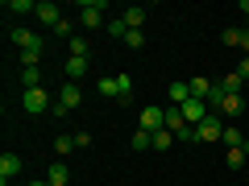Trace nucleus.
Listing matches in <instances>:
<instances>
[{
  "instance_id": "1a4fd4ad",
  "label": "nucleus",
  "mask_w": 249,
  "mask_h": 186,
  "mask_svg": "<svg viewBox=\"0 0 249 186\" xmlns=\"http://www.w3.org/2000/svg\"><path fill=\"white\" fill-rule=\"evenodd\" d=\"M46 182H50V186H67V182H71V170H67V161H54V166L46 170Z\"/></svg>"
},
{
  "instance_id": "473e14b6",
  "label": "nucleus",
  "mask_w": 249,
  "mask_h": 186,
  "mask_svg": "<svg viewBox=\"0 0 249 186\" xmlns=\"http://www.w3.org/2000/svg\"><path fill=\"white\" fill-rule=\"evenodd\" d=\"M25 186H50V182H46V178H34V182H25Z\"/></svg>"
},
{
  "instance_id": "0eeeda50",
  "label": "nucleus",
  "mask_w": 249,
  "mask_h": 186,
  "mask_svg": "<svg viewBox=\"0 0 249 186\" xmlns=\"http://www.w3.org/2000/svg\"><path fill=\"white\" fill-rule=\"evenodd\" d=\"M21 174V157L17 153H0V186H9V178Z\"/></svg>"
},
{
  "instance_id": "dca6fc26",
  "label": "nucleus",
  "mask_w": 249,
  "mask_h": 186,
  "mask_svg": "<svg viewBox=\"0 0 249 186\" xmlns=\"http://www.w3.org/2000/svg\"><path fill=\"white\" fill-rule=\"evenodd\" d=\"M241 112H245V99H241V95H224L220 116H241Z\"/></svg>"
},
{
  "instance_id": "412c9836",
  "label": "nucleus",
  "mask_w": 249,
  "mask_h": 186,
  "mask_svg": "<svg viewBox=\"0 0 249 186\" xmlns=\"http://www.w3.org/2000/svg\"><path fill=\"white\" fill-rule=\"evenodd\" d=\"M4 9H9V13H21V17H29V13H37V0H9Z\"/></svg>"
},
{
  "instance_id": "9d476101",
  "label": "nucleus",
  "mask_w": 249,
  "mask_h": 186,
  "mask_svg": "<svg viewBox=\"0 0 249 186\" xmlns=\"http://www.w3.org/2000/svg\"><path fill=\"white\" fill-rule=\"evenodd\" d=\"M121 21H124L129 29H142V25H145V9H142V4H129V9L121 13Z\"/></svg>"
},
{
  "instance_id": "f03ea898",
  "label": "nucleus",
  "mask_w": 249,
  "mask_h": 186,
  "mask_svg": "<svg viewBox=\"0 0 249 186\" xmlns=\"http://www.w3.org/2000/svg\"><path fill=\"white\" fill-rule=\"evenodd\" d=\"M79 21H83L88 29L104 25V0H83V4H79Z\"/></svg>"
},
{
  "instance_id": "423d86ee",
  "label": "nucleus",
  "mask_w": 249,
  "mask_h": 186,
  "mask_svg": "<svg viewBox=\"0 0 249 186\" xmlns=\"http://www.w3.org/2000/svg\"><path fill=\"white\" fill-rule=\"evenodd\" d=\"M34 17L37 21H42V25H58V21H62V9H58V4H54V0H37V13H34Z\"/></svg>"
},
{
  "instance_id": "6ab92c4d",
  "label": "nucleus",
  "mask_w": 249,
  "mask_h": 186,
  "mask_svg": "<svg viewBox=\"0 0 249 186\" xmlns=\"http://www.w3.org/2000/svg\"><path fill=\"white\" fill-rule=\"evenodd\" d=\"M187 87H191V99H208V95H212V87H216V83H208V79H191Z\"/></svg>"
},
{
  "instance_id": "a878e982",
  "label": "nucleus",
  "mask_w": 249,
  "mask_h": 186,
  "mask_svg": "<svg viewBox=\"0 0 249 186\" xmlns=\"http://www.w3.org/2000/svg\"><path fill=\"white\" fill-rule=\"evenodd\" d=\"M108 33H112V37H121V42H124V37H129V25H124L121 17H112V21H108Z\"/></svg>"
},
{
  "instance_id": "7ed1b4c3",
  "label": "nucleus",
  "mask_w": 249,
  "mask_h": 186,
  "mask_svg": "<svg viewBox=\"0 0 249 186\" xmlns=\"http://www.w3.org/2000/svg\"><path fill=\"white\" fill-rule=\"evenodd\" d=\"M21 104H25V112H34V116H42V112H50V95H46V91L42 87H37V91H25V95H21Z\"/></svg>"
},
{
  "instance_id": "ddd939ff",
  "label": "nucleus",
  "mask_w": 249,
  "mask_h": 186,
  "mask_svg": "<svg viewBox=\"0 0 249 186\" xmlns=\"http://www.w3.org/2000/svg\"><path fill=\"white\" fill-rule=\"evenodd\" d=\"M166 91H170V104H175V108H183V104H187V99H191V87H187V83H178V79H175V83H170V87H166Z\"/></svg>"
},
{
  "instance_id": "39448f33",
  "label": "nucleus",
  "mask_w": 249,
  "mask_h": 186,
  "mask_svg": "<svg viewBox=\"0 0 249 186\" xmlns=\"http://www.w3.org/2000/svg\"><path fill=\"white\" fill-rule=\"evenodd\" d=\"M183 116H187V124H191V128H196V124H204L208 116H212V112H208V99H187V104H183Z\"/></svg>"
},
{
  "instance_id": "f3484780",
  "label": "nucleus",
  "mask_w": 249,
  "mask_h": 186,
  "mask_svg": "<svg viewBox=\"0 0 249 186\" xmlns=\"http://www.w3.org/2000/svg\"><path fill=\"white\" fill-rule=\"evenodd\" d=\"M83 75H88V58H67V79H83Z\"/></svg>"
},
{
  "instance_id": "f257e3e1",
  "label": "nucleus",
  "mask_w": 249,
  "mask_h": 186,
  "mask_svg": "<svg viewBox=\"0 0 249 186\" xmlns=\"http://www.w3.org/2000/svg\"><path fill=\"white\" fill-rule=\"evenodd\" d=\"M196 141H224V120H220V112H212L204 124H196Z\"/></svg>"
},
{
  "instance_id": "7c9ffc66",
  "label": "nucleus",
  "mask_w": 249,
  "mask_h": 186,
  "mask_svg": "<svg viewBox=\"0 0 249 186\" xmlns=\"http://www.w3.org/2000/svg\"><path fill=\"white\" fill-rule=\"evenodd\" d=\"M91 145V133H75V149H88Z\"/></svg>"
},
{
  "instance_id": "bb28decb",
  "label": "nucleus",
  "mask_w": 249,
  "mask_h": 186,
  "mask_svg": "<svg viewBox=\"0 0 249 186\" xmlns=\"http://www.w3.org/2000/svg\"><path fill=\"white\" fill-rule=\"evenodd\" d=\"M124 46H129V50H142V46H145V33H142V29H129V37H124Z\"/></svg>"
},
{
  "instance_id": "a211bd4d",
  "label": "nucleus",
  "mask_w": 249,
  "mask_h": 186,
  "mask_svg": "<svg viewBox=\"0 0 249 186\" xmlns=\"http://www.w3.org/2000/svg\"><path fill=\"white\" fill-rule=\"evenodd\" d=\"M54 153H58V161L67 157V153H75V137H71V133H62V137H54Z\"/></svg>"
},
{
  "instance_id": "4be33fe9",
  "label": "nucleus",
  "mask_w": 249,
  "mask_h": 186,
  "mask_svg": "<svg viewBox=\"0 0 249 186\" xmlns=\"http://www.w3.org/2000/svg\"><path fill=\"white\" fill-rule=\"evenodd\" d=\"M129 145H133L137 153H142V149H154V133H145V128H137V133H133V141H129Z\"/></svg>"
},
{
  "instance_id": "c85d7f7f",
  "label": "nucleus",
  "mask_w": 249,
  "mask_h": 186,
  "mask_svg": "<svg viewBox=\"0 0 249 186\" xmlns=\"http://www.w3.org/2000/svg\"><path fill=\"white\" fill-rule=\"evenodd\" d=\"M245 157H249L245 149H229V166H232V170H241V166H245Z\"/></svg>"
},
{
  "instance_id": "9b49d317",
  "label": "nucleus",
  "mask_w": 249,
  "mask_h": 186,
  "mask_svg": "<svg viewBox=\"0 0 249 186\" xmlns=\"http://www.w3.org/2000/svg\"><path fill=\"white\" fill-rule=\"evenodd\" d=\"M166 128H170L175 137L187 128V116H183V108H166Z\"/></svg>"
},
{
  "instance_id": "cd10ccee",
  "label": "nucleus",
  "mask_w": 249,
  "mask_h": 186,
  "mask_svg": "<svg viewBox=\"0 0 249 186\" xmlns=\"http://www.w3.org/2000/svg\"><path fill=\"white\" fill-rule=\"evenodd\" d=\"M54 33H58V37H67V42H71V37H75V25H71V21H67V17H62L58 25H54Z\"/></svg>"
},
{
  "instance_id": "393cba45",
  "label": "nucleus",
  "mask_w": 249,
  "mask_h": 186,
  "mask_svg": "<svg viewBox=\"0 0 249 186\" xmlns=\"http://www.w3.org/2000/svg\"><path fill=\"white\" fill-rule=\"evenodd\" d=\"M170 145H175V133H170V128L154 133V149H170Z\"/></svg>"
},
{
  "instance_id": "f8f14e48",
  "label": "nucleus",
  "mask_w": 249,
  "mask_h": 186,
  "mask_svg": "<svg viewBox=\"0 0 249 186\" xmlns=\"http://www.w3.org/2000/svg\"><path fill=\"white\" fill-rule=\"evenodd\" d=\"M9 42H13V46H21V50H29V46H37L42 37H37V33H29V29H13V33H9Z\"/></svg>"
},
{
  "instance_id": "2eb2a0df",
  "label": "nucleus",
  "mask_w": 249,
  "mask_h": 186,
  "mask_svg": "<svg viewBox=\"0 0 249 186\" xmlns=\"http://www.w3.org/2000/svg\"><path fill=\"white\" fill-rule=\"evenodd\" d=\"M21 87L37 91V87H42V71H37V66H25V71H21Z\"/></svg>"
},
{
  "instance_id": "5701e85b",
  "label": "nucleus",
  "mask_w": 249,
  "mask_h": 186,
  "mask_svg": "<svg viewBox=\"0 0 249 186\" xmlns=\"http://www.w3.org/2000/svg\"><path fill=\"white\" fill-rule=\"evenodd\" d=\"M37 62H42V42L29 46V50H21V66H37Z\"/></svg>"
},
{
  "instance_id": "4468645a",
  "label": "nucleus",
  "mask_w": 249,
  "mask_h": 186,
  "mask_svg": "<svg viewBox=\"0 0 249 186\" xmlns=\"http://www.w3.org/2000/svg\"><path fill=\"white\" fill-rule=\"evenodd\" d=\"M96 91H100L104 99H121V79H116V75H112V79H100Z\"/></svg>"
},
{
  "instance_id": "c756f323",
  "label": "nucleus",
  "mask_w": 249,
  "mask_h": 186,
  "mask_svg": "<svg viewBox=\"0 0 249 186\" xmlns=\"http://www.w3.org/2000/svg\"><path fill=\"white\" fill-rule=\"evenodd\" d=\"M208 104H212V108H220V104H224V91H220V83L212 87V95H208Z\"/></svg>"
},
{
  "instance_id": "20e7f679",
  "label": "nucleus",
  "mask_w": 249,
  "mask_h": 186,
  "mask_svg": "<svg viewBox=\"0 0 249 186\" xmlns=\"http://www.w3.org/2000/svg\"><path fill=\"white\" fill-rule=\"evenodd\" d=\"M142 128L145 133H162L166 128V108H142Z\"/></svg>"
},
{
  "instance_id": "aec40b11",
  "label": "nucleus",
  "mask_w": 249,
  "mask_h": 186,
  "mask_svg": "<svg viewBox=\"0 0 249 186\" xmlns=\"http://www.w3.org/2000/svg\"><path fill=\"white\" fill-rule=\"evenodd\" d=\"M241 83H245V79L232 71V75H224V79H220V91H224V95H241Z\"/></svg>"
},
{
  "instance_id": "72a5a7b5",
  "label": "nucleus",
  "mask_w": 249,
  "mask_h": 186,
  "mask_svg": "<svg viewBox=\"0 0 249 186\" xmlns=\"http://www.w3.org/2000/svg\"><path fill=\"white\" fill-rule=\"evenodd\" d=\"M241 13H245V21H249V0H241Z\"/></svg>"
},
{
  "instance_id": "b1692460",
  "label": "nucleus",
  "mask_w": 249,
  "mask_h": 186,
  "mask_svg": "<svg viewBox=\"0 0 249 186\" xmlns=\"http://www.w3.org/2000/svg\"><path fill=\"white\" fill-rule=\"evenodd\" d=\"M67 46H71V58H88V50H91V46H88V37H71Z\"/></svg>"
},
{
  "instance_id": "6e6552de",
  "label": "nucleus",
  "mask_w": 249,
  "mask_h": 186,
  "mask_svg": "<svg viewBox=\"0 0 249 186\" xmlns=\"http://www.w3.org/2000/svg\"><path fill=\"white\" fill-rule=\"evenodd\" d=\"M58 104L67 108V112H75V108L83 104V91H79V83H67V87L58 91Z\"/></svg>"
},
{
  "instance_id": "2f4dec72",
  "label": "nucleus",
  "mask_w": 249,
  "mask_h": 186,
  "mask_svg": "<svg viewBox=\"0 0 249 186\" xmlns=\"http://www.w3.org/2000/svg\"><path fill=\"white\" fill-rule=\"evenodd\" d=\"M237 75H241V79H249V58H241V66H237Z\"/></svg>"
}]
</instances>
